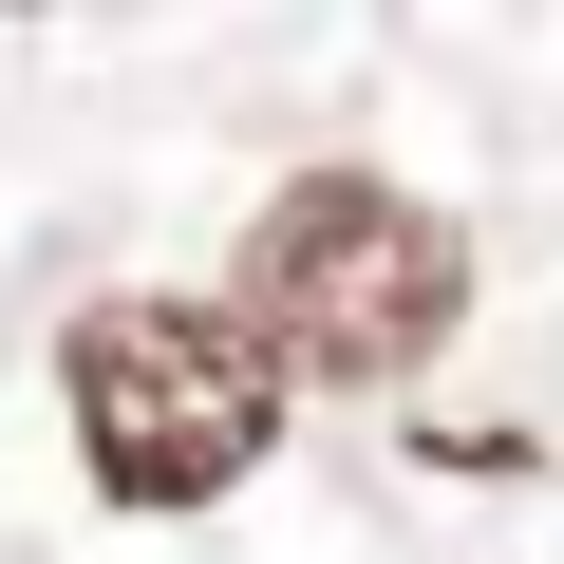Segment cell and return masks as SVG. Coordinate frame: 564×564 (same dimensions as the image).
Listing matches in <instances>:
<instances>
[{"label": "cell", "instance_id": "1", "mask_svg": "<svg viewBox=\"0 0 564 564\" xmlns=\"http://www.w3.org/2000/svg\"><path fill=\"white\" fill-rule=\"evenodd\" d=\"M452 302H470V245L377 170H302L245 226V339L302 377H414L452 339Z\"/></svg>", "mask_w": 564, "mask_h": 564}, {"label": "cell", "instance_id": "2", "mask_svg": "<svg viewBox=\"0 0 564 564\" xmlns=\"http://www.w3.org/2000/svg\"><path fill=\"white\" fill-rule=\"evenodd\" d=\"M57 377H76V452H95L113 508H207L282 433V377L226 302H95L57 339Z\"/></svg>", "mask_w": 564, "mask_h": 564}]
</instances>
